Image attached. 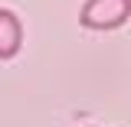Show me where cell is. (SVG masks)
Masks as SVG:
<instances>
[{"instance_id":"1","label":"cell","mask_w":131,"mask_h":127,"mask_svg":"<svg viewBox=\"0 0 131 127\" xmlns=\"http://www.w3.org/2000/svg\"><path fill=\"white\" fill-rule=\"evenodd\" d=\"M131 16V0H85L79 10V23L85 30H118Z\"/></svg>"},{"instance_id":"2","label":"cell","mask_w":131,"mask_h":127,"mask_svg":"<svg viewBox=\"0 0 131 127\" xmlns=\"http://www.w3.org/2000/svg\"><path fill=\"white\" fill-rule=\"evenodd\" d=\"M23 46V23L20 16L0 7V59H13Z\"/></svg>"}]
</instances>
